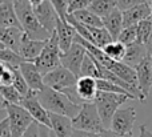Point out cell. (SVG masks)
I'll return each mask as SVG.
<instances>
[{"label":"cell","instance_id":"cell-39","mask_svg":"<svg viewBox=\"0 0 152 137\" xmlns=\"http://www.w3.org/2000/svg\"><path fill=\"white\" fill-rule=\"evenodd\" d=\"M23 137H40L39 135V124L36 121L27 129V132L23 135Z\"/></svg>","mask_w":152,"mask_h":137},{"label":"cell","instance_id":"cell-21","mask_svg":"<svg viewBox=\"0 0 152 137\" xmlns=\"http://www.w3.org/2000/svg\"><path fill=\"white\" fill-rule=\"evenodd\" d=\"M0 27H3V28H21L15 9V4L12 1L0 3Z\"/></svg>","mask_w":152,"mask_h":137},{"label":"cell","instance_id":"cell-37","mask_svg":"<svg viewBox=\"0 0 152 137\" xmlns=\"http://www.w3.org/2000/svg\"><path fill=\"white\" fill-rule=\"evenodd\" d=\"M15 69L16 68H12V67L7 65L3 76L0 77V85H7L8 87V85L13 84V80H15Z\"/></svg>","mask_w":152,"mask_h":137},{"label":"cell","instance_id":"cell-13","mask_svg":"<svg viewBox=\"0 0 152 137\" xmlns=\"http://www.w3.org/2000/svg\"><path fill=\"white\" fill-rule=\"evenodd\" d=\"M137 76V88L142 93L143 99L147 100L150 96V91L152 88V64H151V56L142 61L139 65L135 68Z\"/></svg>","mask_w":152,"mask_h":137},{"label":"cell","instance_id":"cell-24","mask_svg":"<svg viewBox=\"0 0 152 137\" xmlns=\"http://www.w3.org/2000/svg\"><path fill=\"white\" fill-rule=\"evenodd\" d=\"M72 15V17L75 19L77 23L83 24V25H89V27H103V20L102 17H99L97 15H95L94 12L87 8V9H81V11H77L75 13H69Z\"/></svg>","mask_w":152,"mask_h":137},{"label":"cell","instance_id":"cell-45","mask_svg":"<svg viewBox=\"0 0 152 137\" xmlns=\"http://www.w3.org/2000/svg\"><path fill=\"white\" fill-rule=\"evenodd\" d=\"M7 101L4 100V97H3V95H1V92H0V109H5L7 108Z\"/></svg>","mask_w":152,"mask_h":137},{"label":"cell","instance_id":"cell-12","mask_svg":"<svg viewBox=\"0 0 152 137\" xmlns=\"http://www.w3.org/2000/svg\"><path fill=\"white\" fill-rule=\"evenodd\" d=\"M19 71L23 75L24 80L27 81L29 89L32 92H40L45 88L44 85V76L42 75V72L37 69V67L35 65V63H29V61H24L20 67Z\"/></svg>","mask_w":152,"mask_h":137},{"label":"cell","instance_id":"cell-14","mask_svg":"<svg viewBox=\"0 0 152 137\" xmlns=\"http://www.w3.org/2000/svg\"><path fill=\"white\" fill-rule=\"evenodd\" d=\"M48 40H45V41L34 40V39H29V37L26 35V36L23 37V41H21L19 55L23 57L24 61L35 63V60H36V59L40 56V53L43 52V49H44V47H45Z\"/></svg>","mask_w":152,"mask_h":137},{"label":"cell","instance_id":"cell-29","mask_svg":"<svg viewBox=\"0 0 152 137\" xmlns=\"http://www.w3.org/2000/svg\"><path fill=\"white\" fill-rule=\"evenodd\" d=\"M136 29H137V43L145 45L148 39H150V35L152 31V17L140 21L136 25Z\"/></svg>","mask_w":152,"mask_h":137},{"label":"cell","instance_id":"cell-53","mask_svg":"<svg viewBox=\"0 0 152 137\" xmlns=\"http://www.w3.org/2000/svg\"><path fill=\"white\" fill-rule=\"evenodd\" d=\"M151 11H152V3H151Z\"/></svg>","mask_w":152,"mask_h":137},{"label":"cell","instance_id":"cell-26","mask_svg":"<svg viewBox=\"0 0 152 137\" xmlns=\"http://www.w3.org/2000/svg\"><path fill=\"white\" fill-rule=\"evenodd\" d=\"M0 63L12 68H19L24 63V60L19 53L13 52L10 48H0Z\"/></svg>","mask_w":152,"mask_h":137},{"label":"cell","instance_id":"cell-2","mask_svg":"<svg viewBox=\"0 0 152 137\" xmlns=\"http://www.w3.org/2000/svg\"><path fill=\"white\" fill-rule=\"evenodd\" d=\"M13 4H15V9H16V13H18L21 28H23L24 33L29 39L45 41V40H48L52 36L50 32L43 28L40 21L37 20L34 7L31 5V3L28 0H16Z\"/></svg>","mask_w":152,"mask_h":137},{"label":"cell","instance_id":"cell-20","mask_svg":"<svg viewBox=\"0 0 152 137\" xmlns=\"http://www.w3.org/2000/svg\"><path fill=\"white\" fill-rule=\"evenodd\" d=\"M148 49L144 44H140V43H134V44L128 45L126 51V56L123 59V63L127 64L131 68H136L140 63H142L144 59L148 57Z\"/></svg>","mask_w":152,"mask_h":137},{"label":"cell","instance_id":"cell-1","mask_svg":"<svg viewBox=\"0 0 152 137\" xmlns=\"http://www.w3.org/2000/svg\"><path fill=\"white\" fill-rule=\"evenodd\" d=\"M36 95L42 105L50 113L61 115V116H67L69 119H75L79 115V112L81 111V107H83L71 101L68 96L64 95L63 92H59V91H55L48 87L37 92Z\"/></svg>","mask_w":152,"mask_h":137},{"label":"cell","instance_id":"cell-30","mask_svg":"<svg viewBox=\"0 0 152 137\" xmlns=\"http://www.w3.org/2000/svg\"><path fill=\"white\" fill-rule=\"evenodd\" d=\"M0 92H1L4 100L7 101V104H19L20 105L23 96L12 87V85H0Z\"/></svg>","mask_w":152,"mask_h":137},{"label":"cell","instance_id":"cell-51","mask_svg":"<svg viewBox=\"0 0 152 137\" xmlns=\"http://www.w3.org/2000/svg\"><path fill=\"white\" fill-rule=\"evenodd\" d=\"M0 48H5V47H4V45H3V44H1V43H0Z\"/></svg>","mask_w":152,"mask_h":137},{"label":"cell","instance_id":"cell-32","mask_svg":"<svg viewBox=\"0 0 152 137\" xmlns=\"http://www.w3.org/2000/svg\"><path fill=\"white\" fill-rule=\"evenodd\" d=\"M118 41H120L121 44H124L126 47H128V45L136 43L137 41V29H136V25L126 27V28H123L121 33L119 35Z\"/></svg>","mask_w":152,"mask_h":137},{"label":"cell","instance_id":"cell-3","mask_svg":"<svg viewBox=\"0 0 152 137\" xmlns=\"http://www.w3.org/2000/svg\"><path fill=\"white\" fill-rule=\"evenodd\" d=\"M127 100H132V99L127 95H120V93L97 92L94 103L96 104L97 112L102 117V121L104 124L105 129L111 128L113 115L118 112V109H120V105H123Z\"/></svg>","mask_w":152,"mask_h":137},{"label":"cell","instance_id":"cell-7","mask_svg":"<svg viewBox=\"0 0 152 137\" xmlns=\"http://www.w3.org/2000/svg\"><path fill=\"white\" fill-rule=\"evenodd\" d=\"M77 79L79 77H76L71 71H68L67 68H64L61 65L45 75L44 85L48 88H52L55 91H59V92H64V91L75 87Z\"/></svg>","mask_w":152,"mask_h":137},{"label":"cell","instance_id":"cell-18","mask_svg":"<svg viewBox=\"0 0 152 137\" xmlns=\"http://www.w3.org/2000/svg\"><path fill=\"white\" fill-rule=\"evenodd\" d=\"M26 36L21 28H3L0 27V43L5 48H10L13 52L19 53L23 37Z\"/></svg>","mask_w":152,"mask_h":137},{"label":"cell","instance_id":"cell-43","mask_svg":"<svg viewBox=\"0 0 152 137\" xmlns=\"http://www.w3.org/2000/svg\"><path fill=\"white\" fill-rule=\"evenodd\" d=\"M39 135L40 137H50L51 135V129L45 125H40L39 124Z\"/></svg>","mask_w":152,"mask_h":137},{"label":"cell","instance_id":"cell-46","mask_svg":"<svg viewBox=\"0 0 152 137\" xmlns=\"http://www.w3.org/2000/svg\"><path fill=\"white\" fill-rule=\"evenodd\" d=\"M29 3H31V5L32 7H37V5H40L42 3H44L45 0H28Z\"/></svg>","mask_w":152,"mask_h":137},{"label":"cell","instance_id":"cell-16","mask_svg":"<svg viewBox=\"0 0 152 137\" xmlns=\"http://www.w3.org/2000/svg\"><path fill=\"white\" fill-rule=\"evenodd\" d=\"M56 35L59 39V44H60L61 52H67L69 48L72 47V44L75 43V37L77 35L75 27L71 25L68 21H64L59 17L58 24H56Z\"/></svg>","mask_w":152,"mask_h":137},{"label":"cell","instance_id":"cell-49","mask_svg":"<svg viewBox=\"0 0 152 137\" xmlns=\"http://www.w3.org/2000/svg\"><path fill=\"white\" fill-rule=\"evenodd\" d=\"M50 137H56V135L52 132V130H51V135H50Z\"/></svg>","mask_w":152,"mask_h":137},{"label":"cell","instance_id":"cell-9","mask_svg":"<svg viewBox=\"0 0 152 137\" xmlns=\"http://www.w3.org/2000/svg\"><path fill=\"white\" fill-rule=\"evenodd\" d=\"M135 121H136V109L134 107L120 108L113 115L110 129L120 135H132Z\"/></svg>","mask_w":152,"mask_h":137},{"label":"cell","instance_id":"cell-15","mask_svg":"<svg viewBox=\"0 0 152 137\" xmlns=\"http://www.w3.org/2000/svg\"><path fill=\"white\" fill-rule=\"evenodd\" d=\"M152 17V11H151V4L150 3H143L136 7L131 8V9L123 12V24L124 28L126 27H132L137 25L140 21L147 20Z\"/></svg>","mask_w":152,"mask_h":137},{"label":"cell","instance_id":"cell-28","mask_svg":"<svg viewBox=\"0 0 152 137\" xmlns=\"http://www.w3.org/2000/svg\"><path fill=\"white\" fill-rule=\"evenodd\" d=\"M80 77H94V79H99V72H97L96 60L91 53H87L86 59L83 61L80 71Z\"/></svg>","mask_w":152,"mask_h":137},{"label":"cell","instance_id":"cell-33","mask_svg":"<svg viewBox=\"0 0 152 137\" xmlns=\"http://www.w3.org/2000/svg\"><path fill=\"white\" fill-rule=\"evenodd\" d=\"M12 87L15 88L16 91H18L19 93H20L23 97H26L27 95H29V92H31V89H29L28 84H27V81L24 80L23 75L20 73V71H19V68L15 69V80H13V84Z\"/></svg>","mask_w":152,"mask_h":137},{"label":"cell","instance_id":"cell-11","mask_svg":"<svg viewBox=\"0 0 152 137\" xmlns=\"http://www.w3.org/2000/svg\"><path fill=\"white\" fill-rule=\"evenodd\" d=\"M34 11H35V15H36L37 20L43 25V28L52 35L56 31V24H58V20H59V15L55 11L53 5L48 0H45L40 5L34 7Z\"/></svg>","mask_w":152,"mask_h":137},{"label":"cell","instance_id":"cell-4","mask_svg":"<svg viewBox=\"0 0 152 137\" xmlns=\"http://www.w3.org/2000/svg\"><path fill=\"white\" fill-rule=\"evenodd\" d=\"M61 55H63V52L60 49L58 35H56V32H53L52 36L50 37V40L45 44L43 52L35 60V65L42 72L43 76H45L47 73L52 72L53 69L61 67Z\"/></svg>","mask_w":152,"mask_h":137},{"label":"cell","instance_id":"cell-52","mask_svg":"<svg viewBox=\"0 0 152 137\" xmlns=\"http://www.w3.org/2000/svg\"><path fill=\"white\" fill-rule=\"evenodd\" d=\"M145 1H147V3H150V4H151V3H152V0H145Z\"/></svg>","mask_w":152,"mask_h":137},{"label":"cell","instance_id":"cell-31","mask_svg":"<svg viewBox=\"0 0 152 137\" xmlns=\"http://www.w3.org/2000/svg\"><path fill=\"white\" fill-rule=\"evenodd\" d=\"M97 89H99V92H111V93L127 95V96H129L132 100H135L134 96H132L129 92H127L124 88L119 87V85L113 84V83H111V81H107V80H97Z\"/></svg>","mask_w":152,"mask_h":137},{"label":"cell","instance_id":"cell-23","mask_svg":"<svg viewBox=\"0 0 152 137\" xmlns=\"http://www.w3.org/2000/svg\"><path fill=\"white\" fill-rule=\"evenodd\" d=\"M86 27L89 31V33H91L92 44H94L95 47L103 49V48L107 47L110 43L115 41V40L112 39V36L110 35V32H108L104 27H100V28H97V27H89V25H86Z\"/></svg>","mask_w":152,"mask_h":137},{"label":"cell","instance_id":"cell-8","mask_svg":"<svg viewBox=\"0 0 152 137\" xmlns=\"http://www.w3.org/2000/svg\"><path fill=\"white\" fill-rule=\"evenodd\" d=\"M20 105L32 116V119L40 125H45L51 129V120H50V112L42 105L40 100L37 99L36 92H29L26 97H23Z\"/></svg>","mask_w":152,"mask_h":137},{"label":"cell","instance_id":"cell-5","mask_svg":"<svg viewBox=\"0 0 152 137\" xmlns=\"http://www.w3.org/2000/svg\"><path fill=\"white\" fill-rule=\"evenodd\" d=\"M72 124H74L75 129L84 130V132L102 133L105 129L95 103L83 104L79 115L75 119H72Z\"/></svg>","mask_w":152,"mask_h":137},{"label":"cell","instance_id":"cell-36","mask_svg":"<svg viewBox=\"0 0 152 137\" xmlns=\"http://www.w3.org/2000/svg\"><path fill=\"white\" fill-rule=\"evenodd\" d=\"M143 3H147V1L145 0H116V7L121 12H126V11L131 9V8L136 7L139 4H143Z\"/></svg>","mask_w":152,"mask_h":137},{"label":"cell","instance_id":"cell-54","mask_svg":"<svg viewBox=\"0 0 152 137\" xmlns=\"http://www.w3.org/2000/svg\"><path fill=\"white\" fill-rule=\"evenodd\" d=\"M151 64H152V56H151Z\"/></svg>","mask_w":152,"mask_h":137},{"label":"cell","instance_id":"cell-40","mask_svg":"<svg viewBox=\"0 0 152 137\" xmlns=\"http://www.w3.org/2000/svg\"><path fill=\"white\" fill-rule=\"evenodd\" d=\"M71 137H102V136H100V133L84 132V130H77V129H75V132L72 133Z\"/></svg>","mask_w":152,"mask_h":137},{"label":"cell","instance_id":"cell-44","mask_svg":"<svg viewBox=\"0 0 152 137\" xmlns=\"http://www.w3.org/2000/svg\"><path fill=\"white\" fill-rule=\"evenodd\" d=\"M145 47H147V49H148V55L152 56V31H151L150 39H148V41H147V44H145Z\"/></svg>","mask_w":152,"mask_h":137},{"label":"cell","instance_id":"cell-19","mask_svg":"<svg viewBox=\"0 0 152 137\" xmlns=\"http://www.w3.org/2000/svg\"><path fill=\"white\" fill-rule=\"evenodd\" d=\"M51 120V130L56 135V137H71L75 132L72 119L61 115L50 113Z\"/></svg>","mask_w":152,"mask_h":137},{"label":"cell","instance_id":"cell-38","mask_svg":"<svg viewBox=\"0 0 152 137\" xmlns=\"http://www.w3.org/2000/svg\"><path fill=\"white\" fill-rule=\"evenodd\" d=\"M0 137H12V132H11L8 119L3 120V121L0 123Z\"/></svg>","mask_w":152,"mask_h":137},{"label":"cell","instance_id":"cell-22","mask_svg":"<svg viewBox=\"0 0 152 137\" xmlns=\"http://www.w3.org/2000/svg\"><path fill=\"white\" fill-rule=\"evenodd\" d=\"M103 20V27L110 32V35L112 36V39L115 41H118L119 39V35L121 33L124 28V24H123V12L120 9L116 8L115 11L107 15L105 17L102 19Z\"/></svg>","mask_w":152,"mask_h":137},{"label":"cell","instance_id":"cell-41","mask_svg":"<svg viewBox=\"0 0 152 137\" xmlns=\"http://www.w3.org/2000/svg\"><path fill=\"white\" fill-rule=\"evenodd\" d=\"M102 137H132V135H120V133H116L111 129H104L100 133Z\"/></svg>","mask_w":152,"mask_h":137},{"label":"cell","instance_id":"cell-10","mask_svg":"<svg viewBox=\"0 0 152 137\" xmlns=\"http://www.w3.org/2000/svg\"><path fill=\"white\" fill-rule=\"evenodd\" d=\"M87 53H88V51L83 45L79 43H74L72 47L61 55V65L68 71H71L76 77H80L81 65H83Z\"/></svg>","mask_w":152,"mask_h":137},{"label":"cell","instance_id":"cell-42","mask_svg":"<svg viewBox=\"0 0 152 137\" xmlns=\"http://www.w3.org/2000/svg\"><path fill=\"white\" fill-rule=\"evenodd\" d=\"M139 130H140V135H139V137H152V132H151L150 129H148L147 125H145V124L140 125Z\"/></svg>","mask_w":152,"mask_h":137},{"label":"cell","instance_id":"cell-6","mask_svg":"<svg viewBox=\"0 0 152 137\" xmlns=\"http://www.w3.org/2000/svg\"><path fill=\"white\" fill-rule=\"evenodd\" d=\"M5 109H7V119L10 121L12 137H23L27 129L35 123V120L19 104H8Z\"/></svg>","mask_w":152,"mask_h":137},{"label":"cell","instance_id":"cell-48","mask_svg":"<svg viewBox=\"0 0 152 137\" xmlns=\"http://www.w3.org/2000/svg\"><path fill=\"white\" fill-rule=\"evenodd\" d=\"M5 68H7V65H5V64H3V63H0V77L3 76V73H4Z\"/></svg>","mask_w":152,"mask_h":137},{"label":"cell","instance_id":"cell-47","mask_svg":"<svg viewBox=\"0 0 152 137\" xmlns=\"http://www.w3.org/2000/svg\"><path fill=\"white\" fill-rule=\"evenodd\" d=\"M7 119V109H0V123Z\"/></svg>","mask_w":152,"mask_h":137},{"label":"cell","instance_id":"cell-25","mask_svg":"<svg viewBox=\"0 0 152 137\" xmlns=\"http://www.w3.org/2000/svg\"><path fill=\"white\" fill-rule=\"evenodd\" d=\"M116 0H92L88 9L97 15L99 17H105L112 11L116 9Z\"/></svg>","mask_w":152,"mask_h":137},{"label":"cell","instance_id":"cell-27","mask_svg":"<svg viewBox=\"0 0 152 137\" xmlns=\"http://www.w3.org/2000/svg\"><path fill=\"white\" fill-rule=\"evenodd\" d=\"M126 51H127V47L124 44H121L120 41H112L107 47L103 48V52L111 60H115V61H123L124 56H126Z\"/></svg>","mask_w":152,"mask_h":137},{"label":"cell","instance_id":"cell-35","mask_svg":"<svg viewBox=\"0 0 152 137\" xmlns=\"http://www.w3.org/2000/svg\"><path fill=\"white\" fill-rule=\"evenodd\" d=\"M92 0H68V12L75 13L77 11L87 9Z\"/></svg>","mask_w":152,"mask_h":137},{"label":"cell","instance_id":"cell-34","mask_svg":"<svg viewBox=\"0 0 152 137\" xmlns=\"http://www.w3.org/2000/svg\"><path fill=\"white\" fill-rule=\"evenodd\" d=\"M48 1L53 5V8H55V11L58 12L59 17H60L61 20L67 21L68 15H69V12H68V0H48Z\"/></svg>","mask_w":152,"mask_h":137},{"label":"cell","instance_id":"cell-17","mask_svg":"<svg viewBox=\"0 0 152 137\" xmlns=\"http://www.w3.org/2000/svg\"><path fill=\"white\" fill-rule=\"evenodd\" d=\"M76 92H77L79 97L84 104L94 103L97 92H99L97 80L94 77H79L77 81H76Z\"/></svg>","mask_w":152,"mask_h":137},{"label":"cell","instance_id":"cell-50","mask_svg":"<svg viewBox=\"0 0 152 137\" xmlns=\"http://www.w3.org/2000/svg\"><path fill=\"white\" fill-rule=\"evenodd\" d=\"M5 1H12V3H15L16 0H5Z\"/></svg>","mask_w":152,"mask_h":137}]
</instances>
